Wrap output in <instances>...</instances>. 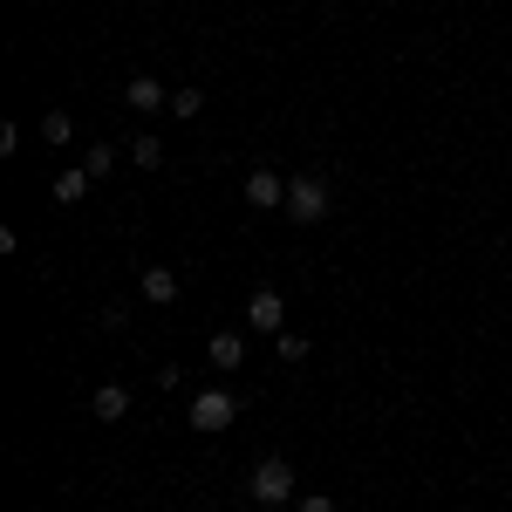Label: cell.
Returning a JSON list of instances; mask_svg holds the SVG:
<instances>
[{
    "instance_id": "3",
    "label": "cell",
    "mask_w": 512,
    "mask_h": 512,
    "mask_svg": "<svg viewBox=\"0 0 512 512\" xmlns=\"http://www.w3.org/2000/svg\"><path fill=\"white\" fill-rule=\"evenodd\" d=\"M233 417H239V403L226 390H198L192 396V424H198V431H226Z\"/></svg>"
},
{
    "instance_id": "1",
    "label": "cell",
    "mask_w": 512,
    "mask_h": 512,
    "mask_svg": "<svg viewBox=\"0 0 512 512\" xmlns=\"http://www.w3.org/2000/svg\"><path fill=\"white\" fill-rule=\"evenodd\" d=\"M246 485H253L260 506H280V499H294V465H287V458H260Z\"/></svg>"
},
{
    "instance_id": "5",
    "label": "cell",
    "mask_w": 512,
    "mask_h": 512,
    "mask_svg": "<svg viewBox=\"0 0 512 512\" xmlns=\"http://www.w3.org/2000/svg\"><path fill=\"white\" fill-rule=\"evenodd\" d=\"M123 103H130V110H164L171 89H164L158 76H130V82H123Z\"/></svg>"
},
{
    "instance_id": "8",
    "label": "cell",
    "mask_w": 512,
    "mask_h": 512,
    "mask_svg": "<svg viewBox=\"0 0 512 512\" xmlns=\"http://www.w3.org/2000/svg\"><path fill=\"white\" fill-rule=\"evenodd\" d=\"M246 205H260V212H267V205H287V185H280L274 171H253V178H246Z\"/></svg>"
},
{
    "instance_id": "4",
    "label": "cell",
    "mask_w": 512,
    "mask_h": 512,
    "mask_svg": "<svg viewBox=\"0 0 512 512\" xmlns=\"http://www.w3.org/2000/svg\"><path fill=\"white\" fill-rule=\"evenodd\" d=\"M246 328H260V335H287V301H280L274 287H260V294L246 301Z\"/></svg>"
},
{
    "instance_id": "15",
    "label": "cell",
    "mask_w": 512,
    "mask_h": 512,
    "mask_svg": "<svg viewBox=\"0 0 512 512\" xmlns=\"http://www.w3.org/2000/svg\"><path fill=\"white\" fill-rule=\"evenodd\" d=\"M280 342V362H301V355H308V342H301V335H274Z\"/></svg>"
},
{
    "instance_id": "7",
    "label": "cell",
    "mask_w": 512,
    "mask_h": 512,
    "mask_svg": "<svg viewBox=\"0 0 512 512\" xmlns=\"http://www.w3.org/2000/svg\"><path fill=\"white\" fill-rule=\"evenodd\" d=\"M89 410H96L103 424H117V417H130V390H123V383H96V396H89Z\"/></svg>"
},
{
    "instance_id": "16",
    "label": "cell",
    "mask_w": 512,
    "mask_h": 512,
    "mask_svg": "<svg viewBox=\"0 0 512 512\" xmlns=\"http://www.w3.org/2000/svg\"><path fill=\"white\" fill-rule=\"evenodd\" d=\"M301 512H335V499H328V492H308V499H301Z\"/></svg>"
},
{
    "instance_id": "13",
    "label": "cell",
    "mask_w": 512,
    "mask_h": 512,
    "mask_svg": "<svg viewBox=\"0 0 512 512\" xmlns=\"http://www.w3.org/2000/svg\"><path fill=\"white\" fill-rule=\"evenodd\" d=\"M110 164H117V151H110V144H96V151H82V171H89V178H110Z\"/></svg>"
},
{
    "instance_id": "12",
    "label": "cell",
    "mask_w": 512,
    "mask_h": 512,
    "mask_svg": "<svg viewBox=\"0 0 512 512\" xmlns=\"http://www.w3.org/2000/svg\"><path fill=\"white\" fill-rule=\"evenodd\" d=\"M82 192H89V171H62L55 178V205H76Z\"/></svg>"
},
{
    "instance_id": "2",
    "label": "cell",
    "mask_w": 512,
    "mask_h": 512,
    "mask_svg": "<svg viewBox=\"0 0 512 512\" xmlns=\"http://www.w3.org/2000/svg\"><path fill=\"white\" fill-rule=\"evenodd\" d=\"M280 212H287V219H301V226H315L321 212H328V185H321V178H294Z\"/></svg>"
},
{
    "instance_id": "10",
    "label": "cell",
    "mask_w": 512,
    "mask_h": 512,
    "mask_svg": "<svg viewBox=\"0 0 512 512\" xmlns=\"http://www.w3.org/2000/svg\"><path fill=\"white\" fill-rule=\"evenodd\" d=\"M123 151H130V164H144V171H158V164H164V144L151 137V130H144V137H130Z\"/></svg>"
},
{
    "instance_id": "14",
    "label": "cell",
    "mask_w": 512,
    "mask_h": 512,
    "mask_svg": "<svg viewBox=\"0 0 512 512\" xmlns=\"http://www.w3.org/2000/svg\"><path fill=\"white\" fill-rule=\"evenodd\" d=\"M171 110H178V117H198V110H205V89H171Z\"/></svg>"
},
{
    "instance_id": "11",
    "label": "cell",
    "mask_w": 512,
    "mask_h": 512,
    "mask_svg": "<svg viewBox=\"0 0 512 512\" xmlns=\"http://www.w3.org/2000/svg\"><path fill=\"white\" fill-rule=\"evenodd\" d=\"M41 137H48V144H69V137H76V117H69V110H48V117H41Z\"/></svg>"
},
{
    "instance_id": "9",
    "label": "cell",
    "mask_w": 512,
    "mask_h": 512,
    "mask_svg": "<svg viewBox=\"0 0 512 512\" xmlns=\"http://www.w3.org/2000/svg\"><path fill=\"white\" fill-rule=\"evenodd\" d=\"M205 355H212V369H239V362H246V342H239V335H212Z\"/></svg>"
},
{
    "instance_id": "6",
    "label": "cell",
    "mask_w": 512,
    "mask_h": 512,
    "mask_svg": "<svg viewBox=\"0 0 512 512\" xmlns=\"http://www.w3.org/2000/svg\"><path fill=\"white\" fill-rule=\"evenodd\" d=\"M137 294H144L151 308H171V301H178V274H171V267H144V280H137Z\"/></svg>"
}]
</instances>
